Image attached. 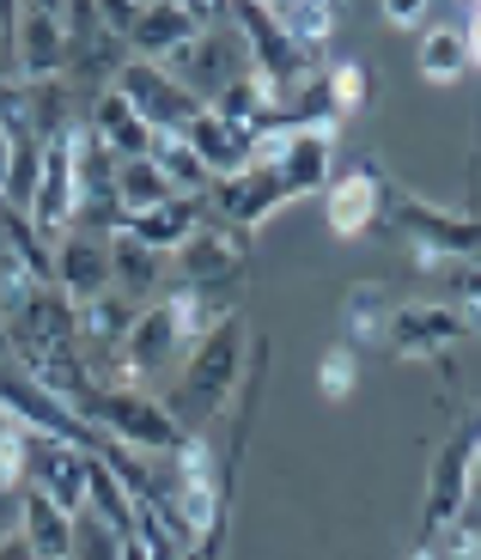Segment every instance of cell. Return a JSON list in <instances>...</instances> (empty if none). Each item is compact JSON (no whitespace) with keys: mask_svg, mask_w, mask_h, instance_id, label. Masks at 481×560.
<instances>
[{"mask_svg":"<svg viewBox=\"0 0 481 560\" xmlns=\"http://www.w3.org/2000/svg\"><path fill=\"white\" fill-rule=\"evenodd\" d=\"M286 201L293 196H286V183L274 177V171H238L232 183L213 189V208H220V220H226L232 232H256V225L274 220Z\"/></svg>","mask_w":481,"mask_h":560,"instance_id":"5bb4252c","label":"cell"},{"mask_svg":"<svg viewBox=\"0 0 481 560\" xmlns=\"http://www.w3.org/2000/svg\"><path fill=\"white\" fill-rule=\"evenodd\" d=\"M196 225H201V201H189V196H171L165 208H153V213H134V220H122V232L116 238H128V244H146V250H159V256H171L184 238H196Z\"/></svg>","mask_w":481,"mask_h":560,"instance_id":"ac0fdd59","label":"cell"},{"mask_svg":"<svg viewBox=\"0 0 481 560\" xmlns=\"http://www.w3.org/2000/svg\"><path fill=\"white\" fill-rule=\"evenodd\" d=\"M384 25H397V31H426V25H433V13H426V7H384Z\"/></svg>","mask_w":481,"mask_h":560,"instance_id":"d6a6232c","label":"cell"},{"mask_svg":"<svg viewBox=\"0 0 481 560\" xmlns=\"http://www.w3.org/2000/svg\"><path fill=\"white\" fill-rule=\"evenodd\" d=\"M445 287H451V299H445V305H451L464 323H481V262H476V256L445 268Z\"/></svg>","mask_w":481,"mask_h":560,"instance_id":"f1b7e54d","label":"cell"},{"mask_svg":"<svg viewBox=\"0 0 481 560\" xmlns=\"http://www.w3.org/2000/svg\"><path fill=\"white\" fill-rule=\"evenodd\" d=\"M49 256H56V293H68L73 305H92V299L116 293V287H110V238L61 232Z\"/></svg>","mask_w":481,"mask_h":560,"instance_id":"30bf717a","label":"cell"},{"mask_svg":"<svg viewBox=\"0 0 481 560\" xmlns=\"http://www.w3.org/2000/svg\"><path fill=\"white\" fill-rule=\"evenodd\" d=\"M390 317H397V305H390V293L384 287H354V293H341V348H372V341L390 336Z\"/></svg>","mask_w":481,"mask_h":560,"instance_id":"44dd1931","label":"cell"},{"mask_svg":"<svg viewBox=\"0 0 481 560\" xmlns=\"http://www.w3.org/2000/svg\"><path fill=\"white\" fill-rule=\"evenodd\" d=\"M324 92H329V104H336V116H354L360 104H366V68H360V61L324 68Z\"/></svg>","mask_w":481,"mask_h":560,"instance_id":"83f0119b","label":"cell"},{"mask_svg":"<svg viewBox=\"0 0 481 560\" xmlns=\"http://www.w3.org/2000/svg\"><path fill=\"white\" fill-rule=\"evenodd\" d=\"M0 560H37V555L25 548V536H0Z\"/></svg>","mask_w":481,"mask_h":560,"instance_id":"e575fe53","label":"cell"},{"mask_svg":"<svg viewBox=\"0 0 481 560\" xmlns=\"http://www.w3.org/2000/svg\"><path fill=\"white\" fill-rule=\"evenodd\" d=\"M122 560H153V555H146L141 536H122Z\"/></svg>","mask_w":481,"mask_h":560,"instance_id":"d590c367","label":"cell"},{"mask_svg":"<svg viewBox=\"0 0 481 560\" xmlns=\"http://www.w3.org/2000/svg\"><path fill=\"white\" fill-rule=\"evenodd\" d=\"M457 31H464V43H469V68H476V61H481V7H469Z\"/></svg>","mask_w":481,"mask_h":560,"instance_id":"836d02e7","label":"cell"},{"mask_svg":"<svg viewBox=\"0 0 481 560\" xmlns=\"http://www.w3.org/2000/svg\"><path fill=\"white\" fill-rule=\"evenodd\" d=\"M110 189H116L122 220L153 213V208H165V201H171V183H165V171L153 165V153H146V159H122V165H116V177H110Z\"/></svg>","mask_w":481,"mask_h":560,"instance_id":"603a6c76","label":"cell"},{"mask_svg":"<svg viewBox=\"0 0 481 560\" xmlns=\"http://www.w3.org/2000/svg\"><path fill=\"white\" fill-rule=\"evenodd\" d=\"M414 68H421V80H433V85L464 80V73H469V43H464V31L433 19V25L421 31V43H414Z\"/></svg>","mask_w":481,"mask_h":560,"instance_id":"7402d4cb","label":"cell"},{"mask_svg":"<svg viewBox=\"0 0 481 560\" xmlns=\"http://www.w3.org/2000/svg\"><path fill=\"white\" fill-rule=\"evenodd\" d=\"M165 280H171V256L146 250V244H128V238H110V287L134 305H153L165 299Z\"/></svg>","mask_w":481,"mask_h":560,"instance_id":"e0dca14e","label":"cell"},{"mask_svg":"<svg viewBox=\"0 0 481 560\" xmlns=\"http://www.w3.org/2000/svg\"><path fill=\"white\" fill-rule=\"evenodd\" d=\"M19 80V61H13V7H0V85Z\"/></svg>","mask_w":481,"mask_h":560,"instance_id":"1f68e13d","label":"cell"},{"mask_svg":"<svg viewBox=\"0 0 481 560\" xmlns=\"http://www.w3.org/2000/svg\"><path fill=\"white\" fill-rule=\"evenodd\" d=\"M134 317H141V305L122 293H104L92 305H80V348H122Z\"/></svg>","mask_w":481,"mask_h":560,"instance_id":"d4e9b609","label":"cell"},{"mask_svg":"<svg viewBox=\"0 0 481 560\" xmlns=\"http://www.w3.org/2000/svg\"><path fill=\"white\" fill-rule=\"evenodd\" d=\"M13 61L25 85L68 73L73 43H68V25H61V7H13Z\"/></svg>","mask_w":481,"mask_h":560,"instance_id":"8992f818","label":"cell"},{"mask_svg":"<svg viewBox=\"0 0 481 560\" xmlns=\"http://www.w3.org/2000/svg\"><path fill=\"white\" fill-rule=\"evenodd\" d=\"M177 140L196 153V165L208 171V183H232L238 171H250V135H244V128H232L226 116L201 110Z\"/></svg>","mask_w":481,"mask_h":560,"instance_id":"7c38bea8","label":"cell"},{"mask_svg":"<svg viewBox=\"0 0 481 560\" xmlns=\"http://www.w3.org/2000/svg\"><path fill=\"white\" fill-rule=\"evenodd\" d=\"M384 213H390V225L414 244L421 262H469V256L481 250V220L476 213L433 208V201L397 196V189H384Z\"/></svg>","mask_w":481,"mask_h":560,"instance_id":"3957f363","label":"cell"},{"mask_svg":"<svg viewBox=\"0 0 481 560\" xmlns=\"http://www.w3.org/2000/svg\"><path fill=\"white\" fill-rule=\"evenodd\" d=\"M110 92H116V98H122L134 116H141V122L153 128V135H184V128L201 116V104L189 98V92H184L177 80H171V73L159 68V61H128V68L116 73Z\"/></svg>","mask_w":481,"mask_h":560,"instance_id":"5b68a950","label":"cell"},{"mask_svg":"<svg viewBox=\"0 0 481 560\" xmlns=\"http://www.w3.org/2000/svg\"><path fill=\"white\" fill-rule=\"evenodd\" d=\"M153 165L165 171L171 196H189V201L208 196V171L196 165V153H189V147H184L177 135H153Z\"/></svg>","mask_w":481,"mask_h":560,"instance_id":"484cf974","label":"cell"},{"mask_svg":"<svg viewBox=\"0 0 481 560\" xmlns=\"http://www.w3.org/2000/svg\"><path fill=\"white\" fill-rule=\"evenodd\" d=\"M274 13V25L286 31V43L293 49H305L312 61H324V49H329V37H336V7H317V0H274L269 7Z\"/></svg>","mask_w":481,"mask_h":560,"instance_id":"ffe728a7","label":"cell"},{"mask_svg":"<svg viewBox=\"0 0 481 560\" xmlns=\"http://www.w3.org/2000/svg\"><path fill=\"white\" fill-rule=\"evenodd\" d=\"M92 427L116 445L141 451V457H177L184 445V427L171 420V408L159 402V390H98V408H92Z\"/></svg>","mask_w":481,"mask_h":560,"instance_id":"277c9868","label":"cell"},{"mask_svg":"<svg viewBox=\"0 0 481 560\" xmlns=\"http://www.w3.org/2000/svg\"><path fill=\"white\" fill-rule=\"evenodd\" d=\"M244 341H250V329H244V317L232 311V317L213 323L208 336L189 348V360L171 372V384H165L171 396H159V402L171 408V420H177L189 439H201V427L232 402V390H238V378H244Z\"/></svg>","mask_w":481,"mask_h":560,"instance_id":"6da1fadb","label":"cell"},{"mask_svg":"<svg viewBox=\"0 0 481 560\" xmlns=\"http://www.w3.org/2000/svg\"><path fill=\"white\" fill-rule=\"evenodd\" d=\"M159 68L171 73V80L184 85L189 98L208 110L226 85H238L244 73H250V49H244V37L232 31V13L220 19V25H208V31H196V37L177 49V56H165Z\"/></svg>","mask_w":481,"mask_h":560,"instance_id":"7a4b0ae2","label":"cell"},{"mask_svg":"<svg viewBox=\"0 0 481 560\" xmlns=\"http://www.w3.org/2000/svg\"><path fill=\"white\" fill-rule=\"evenodd\" d=\"M244 268V250H238V232H201L184 238L171 250V275L184 280V287H232Z\"/></svg>","mask_w":481,"mask_h":560,"instance_id":"4fadbf2b","label":"cell"},{"mask_svg":"<svg viewBox=\"0 0 481 560\" xmlns=\"http://www.w3.org/2000/svg\"><path fill=\"white\" fill-rule=\"evenodd\" d=\"M354 384H360V360H354V348H329L324 360H317V390H324L329 402L354 396Z\"/></svg>","mask_w":481,"mask_h":560,"instance_id":"f546056e","label":"cell"},{"mask_svg":"<svg viewBox=\"0 0 481 560\" xmlns=\"http://www.w3.org/2000/svg\"><path fill=\"white\" fill-rule=\"evenodd\" d=\"M378 213H384V183L372 165L348 171V177H336L324 189V220L336 238H366L372 225H378Z\"/></svg>","mask_w":481,"mask_h":560,"instance_id":"8fae6325","label":"cell"},{"mask_svg":"<svg viewBox=\"0 0 481 560\" xmlns=\"http://www.w3.org/2000/svg\"><path fill=\"white\" fill-rule=\"evenodd\" d=\"M464 505H476V512H481V439H469V445H464Z\"/></svg>","mask_w":481,"mask_h":560,"instance_id":"4dcf8cb0","label":"cell"},{"mask_svg":"<svg viewBox=\"0 0 481 560\" xmlns=\"http://www.w3.org/2000/svg\"><path fill=\"white\" fill-rule=\"evenodd\" d=\"M85 512H98L110 530L134 536V500H128V488L110 476V463L98 451H85Z\"/></svg>","mask_w":481,"mask_h":560,"instance_id":"cb8c5ba5","label":"cell"},{"mask_svg":"<svg viewBox=\"0 0 481 560\" xmlns=\"http://www.w3.org/2000/svg\"><path fill=\"white\" fill-rule=\"evenodd\" d=\"M68 560H122V530L98 518V512H73V548Z\"/></svg>","mask_w":481,"mask_h":560,"instance_id":"4316f807","label":"cell"},{"mask_svg":"<svg viewBox=\"0 0 481 560\" xmlns=\"http://www.w3.org/2000/svg\"><path fill=\"white\" fill-rule=\"evenodd\" d=\"M274 177L286 183V196H317L336 183V135L329 128H305V135H286L281 159H274Z\"/></svg>","mask_w":481,"mask_h":560,"instance_id":"9a60e30c","label":"cell"},{"mask_svg":"<svg viewBox=\"0 0 481 560\" xmlns=\"http://www.w3.org/2000/svg\"><path fill=\"white\" fill-rule=\"evenodd\" d=\"M13 536H25V548L37 560H68L73 518L61 512V505H49L43 493H19V530Z\"/></svg>","mask_w":481,"mask_h":560,"instance_id":"d6986e66","label":"cell"},{"mask_svg":"<svg viewBox=\"0 0 481 560\" xmlns=\"http://www.w3.org/2000/svg\"><path fill=\"white\" fill-rule=\"evenodd\" d=\"M220 19H226V7H177V0H146L122 49H128V61H165V56H177L196 31L220 25Z\"/></svg>","mask_w":481,"mask_h":560,"instance_id":"52a82bcc","label":"cell"},{"mask_svg":"<svg viewBox=\"0 0 481 560\" xmlns=\"http://www.w3.org/2000/svg\"><path fill=\"white\" fill-rule=\"evenodd\" d=\"M25 493H43L49 505L61 512H85V451L80 445H61V439H37L31 433L25 451Z\"/></svg>","mask_w":481,"mask_h":560,"instance_id":"ba28073f","label":"cell"},{"mask_svg":"<svg viewBox=\"0 0 481 560\" xmlns=\"http://www.w3.org/2000/svg\"><path fill=\"white\" fill-rule=\"evenodd\" d=\"M464 336H469V323L457 317L445 299H414V305H397L384 348L409 353V360H426V353H445L451 341H464Z\"/></svg>","mask_w":481,"mask_h":560,"instance_id":"9c48e42d","label":"cell"},{"mask_svg":"<svg viewBox=\"0 0 481 560\" xmlns=\"http://www.w3.org/2000/svg\"><path fill=\"white\" fill-rule=\"evenodd\" d=\"M85 135H98L104 147L116 153V165H122V159H146V153H153V128L128 110L116 92H98V98L85 104Z\"/></svg>","mask_w":481,"mask_h":560,"instance_id":"2e32d148","label":"cell"}]
</instances>
